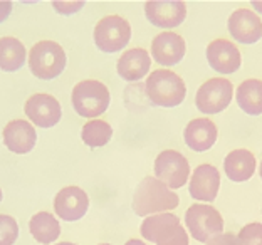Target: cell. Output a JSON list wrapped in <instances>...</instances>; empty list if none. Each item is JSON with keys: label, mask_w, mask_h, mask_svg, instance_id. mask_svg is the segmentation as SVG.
I'll use <instances>...</instances> for the list:
<instances>
[{"label": "cell", "mask_w": 262, "mask_h": 245, "mask_svg": "<svg viewBox=\"0 0 262 245\" xmlns=\"http://www.w3.org/2000/svg\"><path fill=\"white\" fill-rule=\"evenodd\" d=\"M124 245H146L143 240H140V238H131V240H128Z\"/></svg>", "instance_id": "4dcf8cb0"}, {"label": "cell", "mask_w": 262, "mask_h": 245, "mask_svg": "<svg viewBox=\"0 0 262 245\" xmlns=\"http://www.w3.org/2000/svg\"><path fill=\"white\" fill-rule=\"evenodd\" d=\"M187 46L182 35L175 32H162L153 39L151 42V56L155 62L162 65H175L185 56Z\"/></svg>", "instance_id": "2e32d148"}, {"label": "cell", "mask_w": 262, "mask_h": 245, "mask_svg": "<svg viewBox=\"0 0 262 245\" xmlns=\"http://www.w3.org/2000/svg\"><path fill=\"white\" fill-rule=\"evenodd\" d=\"M252 7L259 12V14H262V0H254L252 2Z\"/></svg>", "instance_id": "f546056e"}, {"label": "cell", "mask_w": 262, "mask_h": 245, "mask_svg": "<svg viewBox=\"0 0 262 245\" xmlns=\"http://www.w3.org/2000/svg\"><path fill=\"white\" fill-rule=\"evenodd\" d=\"M188 160L175 149H165L155 160V178L170 190H178L188 182Z\"/></svg>", "instance_id": "9c48e42d"}, {"label": "cell", "mask_w": 262, "mask_h": 245, "mask_svg": "<svg viewBox=\"0 0 262 245\" xmlns=\"http://www.w3.org/2000/svg\"><path fill=\"white\" fill-rule=\"evenodd\" d=\"M27 51L19 39L15 37H0V69L5 73H15L26 64Z\"/></svg>", "instance_id": "7402d4cb"}, {"label": "cell", "mask_w": 262, "mask_h": 245, "mask_svg": "<svg viewBox=\"0 0 262 245\" xmlns=\"http://www.w3.org/2000/svg\"><path fill=\"white\" fill-rule=\"evenodd\" d=\"M150 65H151V57L148 51L141 49V47H135V49H128L126 52L121 54V57L118 59L116 71L121 79L128 82H135V81H141L148 74Z\"/></svg>", "instance_id": "ac0fdd59"}, {"label": "cell", "mask_w": 262, "mask_h": 245, "mask_svg": "<svg viewBox=\"0 0 262 245\" xmlns=\"http://www.w3.org/2000/svg\"><path fill=\"white\" fill-rule=\"evenodd\" d=\"M141 237L155 245H188L187 230L177 215L166 212L146 217L141 224Z\"/></svg>", "instance_id": "3957f363"}, {"label": "cell", "mask_w": 262, "mask_h": 245, "mask_svg": "<svg viewBox=\"0 0 262 245\" xmlns=\"http://www.w3.org/2000/svg\"><path fill=\"white\" fill-rule=\"evenodd\" d=\"M99 245H110V243H99Z\"/></svg>", "instance_id": "e575fe53"}, {"label": "cell", "mask_w": 262, "mask_h": 245, "mask_svg": "<svg viewBox=\"0 0 262 245\" xmlns=\"http://www.w3.org/2000/svg\"><path fill=\"white\" fill-rule=\"evenodd\" d=\"M71 103L74 111L82 118L96 119L110 107L111 94L101 81L86 79L77 82L71 94Z\"/></svg>", "instance_id": "277c9868"}, {"label": "cell", "mask_w": 262, "mask_h": 245, "mask_svg": "<svg viewBox=\"0 0 262 245\" xmlns=\"http://www.w3.org/2000/svg\"><path fill=\"white\" fill-rule=\"evenodd\" d=\"M145 93L153 106L175 107L183 103L187 96V86L173 71L158 69L148 76Z\"/></svg>", "instance_id": "7a4b0ae2"}, {"label": "cell", "mask_w": 262, "mask_h": 245, "mask_svg": "<svg viewBox=\"0 0 262 245\" xmlns=\"http://www.w3.org/2000/svg\"><path fill=\"white\" fill-rule=\"evenodd\" d=\"M2 138L9 151L15 154H26L34 149L37 133H35L32 123L26 121V119H12L10 123L5 124Z\"/></svg>", "instance_id": "9a60e30c"}, {"label": "cell", "mask_w": 262, "mask_h": 245, "mask_svg": "<svg viewBox=\"0 0 262 245\" xmlns=\"http://www.w3.org/2000/svg\"><path fill=\"white\" fill-rule=\"evenodd\" d=\"M234 96V86L225 77H213L204 82L195 96L196 109L204 115H217L230 104Z\"/></svg>", "instance_id": "ba28073f"}, {"label": "cell", "mask_w": 262, "mask_h": 245, "mask_svg": "<svg viewBox=\"0 0 262 245\" xmlns=\"http://www.w3.org/2000/svg\"><path fill=\"white\" fill-rule=\"evenodd\" d=\"M178 203H180L178 195L155 176L143 178L133 195V210L138 217L145 218L175 210Z\"/></svg>", "instance_id": "6da1fadb"}, {"label": "cell", "mask_w": 262, "mask_h": 245, "mask_svg": "<svg viewBox=\"0 0 262 245\" xmlns=\"http://www.w3.org/2000/svg\"><path fill=\"white\" fill-rule=\"evenodd\" d=\"M19 238V224L10 215H0V245H14Z\"/></svg>", "instance_id": "d4e9b609"}, {"label": "cell", "mask_w": 262, "mask_h": 245, "mask_svg": "<svg viewBox=\"0 0 262 245\" xmlns=\"http://www.w3.org/2000/svg\"><path fill=\"white\" fill-rule=\"evenodd\" d=\"M237 238L241 245H262V224H247L241 229Z\"/></svg>", "instance_id": "484cf974"}, {"label": "cell", "mask_w": 262, "mask_h": 245, "mask_svg": "<svg viewBox=\"0 0 262 245\" xmlns=\"http://www.w3.org/2000/svg\"><path fill=\"white\" fill-rule=\"evenodd\" d=\"M257 168L255 157L249 149H234L224 160V171L229 180L242 183L251 180Z\"/></svg>", "instance_id": "ffe728a7"}, {"label": "cell", "mask_w": 262, "mask_h": 245, "mask_svg": "<svg viewBox=\"0 0 262 245\" xmlns=\"http://www.w3.org/2000/svg\"><path fill=\"white\" fill-rule=\"evenodd\" d=\"M131 26L120 15H106L94 27V44L103 52H118L128 46Z\"/></svg>", "instance_id": "52a82bcc"}, {"label": "cell", "mask_w": 262, "mask_h": 245, "mask_svg": "<svg viewBox=\"0 0 262 245\" xmlns=\"http://www.w3.org/2000/svg\"><path fill=\"white\" fill-rule=\"evenodd\" d=\"M89 196L79 187H64L54 198V212L64 222H76L86 215Z\"/></svg>", "instance_id": "7c38bea8"}, {"label": "cell", "mask_w": 262, "mask_h": 245, "mask_svg": "<svg viewBox=\"0 0 262 245\" xmlns=\"http://www.w3.org/2000/svg\"><path fill=\"white\" fill-rule=\"evenodd\" d=\"M29 230L39 243H52L61 235V224L51 212H39L29 220Z\"/></svg>", "instance_id": "603a6c76"}, {"label": "cell", "mask_w": 262, "mask_h": 245, "mask_svg": "<svg viewBox=\"0 0 262 245\" xmlns=\"http://www.w3.org/2000/svg\"><path fill=\"white\" fill-rule=\"evenodd\" d=\"M52 7L62 15H71L84 7V2H52Z\"/></svg>", "instance_id": "4316f807"}, {"label": "cell", "mask_w": 262, "mask_h": 245, "mask_svg": "<svg viewBox=\"0 0 262 245\" xmlns=\"http://www.w3.org/2000/svg\"><path fill=\"white\" fill-rule=\"evenodd\" d=\"M227 27L232 37L241 44H255L262 37V20L255 12L249 9H237L232 12Z\"/></svg>", "instance_id": "5bb4252c"}, {"label": "cell", "mask_w": 262, "mask_h": 245, "mask_svg": "<svg viewBox=\"0 0 262 245\" xmlns=\"http://www.w3.org/2000/svg\"><path fill=\"white\" fill-rule=\"evenodd\" d=\"M207 61L220 74H234L242 64L241 51L227 39H215L207 47Z\"/></svg>", "instance_id": "4fadbf2b"}, {"label": "cell", "mask_w": 262, "mask_h": 245, "mask_svg": "<svg viewBox=\"0 0 262 245\" xmlns=\"http://www.w3.org/2000/svg\"><path fill=\"white\" fill-rule=\"evenodd\" d=\"M220 188V173L212 165H199L190 178V196L200 202H213Z\"/></svg>", "instance_id": "e0dca14e"}, {"label": "cell", "mask_w": 262, "mask_h": 245, "mask_svg": "<svg viewBox=\"0 0 262 245\" xmlns=\"http://www.w3.org/2000/svg\"><path fill=\"white\" fill-rule=\"evenodd\" d=\"M68 62L66 52L54 40H40L29 52V69L39 79H56Z\"/></svg>", "instance_id": "5b68a950"}, {"label": "cell", "mask_w": 262, "mask_h": 245, "mask_svg": "<svg viewBox=\"0 0 262 245\" xmlns=\"http://www.w3.org/2000/svg\"><path fill=\"white\" fill-rule=\"evenodd\" d=\"M185 224L188 227V232L196 242H210L213 237L222 234L224 230V218L210 205H195L188 207L185 213Z\"/></svg>", "instance_id": "8992f818"}, {"label": "cell", "mask_w": 262, "mask_h": 245, "mask_svg": "<svg viewBox=\"0 0 262 245\" xmlns=\"http://www.w3.org/2000/svg\"><path fill=\"white\" fill-rule=\"evenodd\" d=\"M113 136V128L103 119H91L81 129V138L89 148H101L108 145Z\"/></svg>", "instance_id": "cb8c5ba5"}, {"label": "cell", "mask_w": 262, "mask_h": 245, "mask_svg": "<svg viewBox=\"0 0 262 245\" xmlns=\"http://www.w3.org/2000/svg\"><path fill=\"white\" fill-rule=\"evenodd\" d=\"M259 173H260V178H262V163H260V168H259Z\"/></svg>", "instance_id": "d6a6232c"}, {"label": "cell", "mask_w": 262, "mask_h": 245, "mask_svg": "<svg viewBox=\"0 0 262 245\" xmlns=\"http://www.w3.org/2000/svg\"><path fill=\"white\" fill-rule=\"evenodd\" d=\"M145 15L155 27L175 29L185 20L187 5L182 0H150L145 4Z\"/></svg>", "instance_id": "8fae6325"}, {"label": "cell", "mask_w": 262, "mask_h": 245, "mask_svg": "<svg viewBox=\"0 0 262 245\" xmlns=\"http://www.w3.org/2000/svg\"><path fill=\"white\" fill-rule=\"evenodd\" d=\"M0 202H2V190H0Z\"/></svg>", "instance_id": "836d02e7"}, {"label": "cell", "mask_w": 262, "mask_h": 245, "mask_svg": "<svg viewBox=\"0 0 262 245\" xmlns=\"http://www.w3.org/2000/svg\"><path fill=\"white\" fill-rule=\"evenodd\" d=\"M237 104L249 116L262 115V81L247 79L241 82L235 93Z\"/></svg>", "instance_id": "44dd1931"}, {"label": "cell", "mask_w": 262, "mask_h": 245, "mask_svg": "<svg viewBox=\"0 0 262 245\" xmlns=\"http://www.w3.org/2000/svg\"><path fill=\"white\" fill-rule=\"evenodd\" d=\"M56 245H76V243H71V242H59Z\"/></svg>", "instance_id": "1f68e13d"}, {"label": "cell", "mask_w": 262, "mask_h": 245, "mask_svg": "<svg viewBox=\"0 0 262 245\" xmlns=\"http://www.w3.org/2000/svg\"><path fill=\"white\" fill-rule=\"evenodd\" d=\"M207 245H241L239 238L234 234H220L217 237H213L210 242H207Z\"/></svg>", "instance_id": "83f0119b"}, {"label": "cell", "mask_w": 262, "mask_h": 245, "mask_svg": "<svg viewBox=\"0 0 262 245\" xmlns=\"http://www.w3.org/2000/svg\"><path fill=\"white\" fill-rule=\"evenodd\" d=\"M219 129L215 123L210 121L208 118H196L192 119L185 131H183V140L187 146L193 151H207L210 149L217 141Z\"/></svg>", "instance_id": "d6986e66"}, {"label": "cell", "mask_w": 262, "mask_h": 245, "mask_svg": "<svg viewBox=\"0 0 262 245\" xmlns=\"http://www.w3.org/2000/svg\"><path fill=\"white\" fill-rule=\"evenodd\" d=\"M26 116L31 119V123L37 128H52L61 121L62 109L61 103L51 94L37 93L32 94L24 106Z\"/></svg>", "instance_id": "30bf717a"}, {"label": "cell", "mask_w": 262, "mask_h": 245, "mask_svg": "<svg viewBox=\"0 0 262 245\" xmlns=\"http://www.w3.org/2000/svg\"><path fill=\"white\" fill-rule=\"evenodd\" d=\"M10 14H12V2H9V0H0V24L7 20Z\"/></svg>", "instance_id": "f1b7e54d"}]
</instances>
